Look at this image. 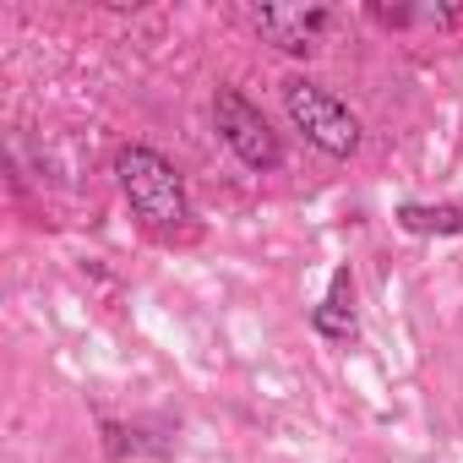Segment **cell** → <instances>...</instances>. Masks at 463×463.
<instances>
[{"label":"cell","instance_id":"3957f363","mask_svg":"<svg viewBox=\"0 0 463 463\" xmlns=\"http://www.w3.org/2000/svg\"><path fill=\"white\" fill-rule=\"evenodd\" d=\"M213 131H218V142L235 153L251 175H273L284 164V137L273 131V120L235 82H218L213 88Z\"/></svg>","mask_w":463,"mask_h":463},{"label":"cell","instance_id":"52a82bcc","mask_svg":"<svg viewBox=\"0 0 463 463\" xmlns=\"http://www.w3.org/2000/svg\"><path fill=\"white\" fill-rule=\"evenodd\" d=\"M371 17L382 28H409V23H420V6H371Z\"/></svg>","mask_w":463,"mask_h":463},{"label":"cell","instance_id":"6da1fadb","mask_svg":"<svg viewBox=\"0 0 463 463\" xmlns=\"http://www.w3.org/2000/svg\"><path fill=\"white\" fill-rule=\"evenodd\" d=\"M115 185L131 202V213L142 218V229L153 235H175V229L191 223V191L185 175L175 169L169 153H158L153 142H120L115 147Z\"/></svg>","mask_w":463,"mask_h":463},{"label":"cell","instance_id":"8992f818","mask_svg":"<svg viewBox=\"0 0 463 463\" xmlns=\"http://www.w3.org/2000/svg\"><path fill=\"white\" fill-rule=\"evenodd\" d=\"M392 223L420 241H458L463 235V202H398Z\"/></svg>","mask_w":463,"mask_h":463},{"label":"cell","instance_id":"5b68a950","mask_svg":"<svg viewBox=\"0 0 463 463\" xmlns=\"http://www.w3.org/2000/svg\"><path fill=\"white\" fill-rule=\"evenodd\" d=\"M306 322H311V333L327 338V344H354V338H360V306H354V268H349V262L333 268L327 295L311 306Z\"/></svg>","mask_w":463,"mask_h":463},{"label":"cell","instance_id":"277c9868","mask_svg":"<svg viewBox=\"0 0 463 463\" xmlns=\"http://www.w3.org/2000/svg\"><path fill=\"white\" fill-rule=\"evenodd\" d=\"M251 28L284 55H311L333 28V6H251Z\"/></svg>","mask_w":463,"mask_h":463},{"label":"cell","instance_id":"7a4b0ae2","mask_svg":"<svg viewBox=\"0 0 463 463\" xmlns=\"http://www.w3.org/2000/svg\"><path fill=\"white\" fill-rule=\"evenodd\" d=\"M279 99H284V115H289V126L317 147V153H327V158H354L360 153V115L333 93V88H322L317 77H284V88H279Z\"/></svg>","mask_w":463,"mask_h":463}]
</instances>
